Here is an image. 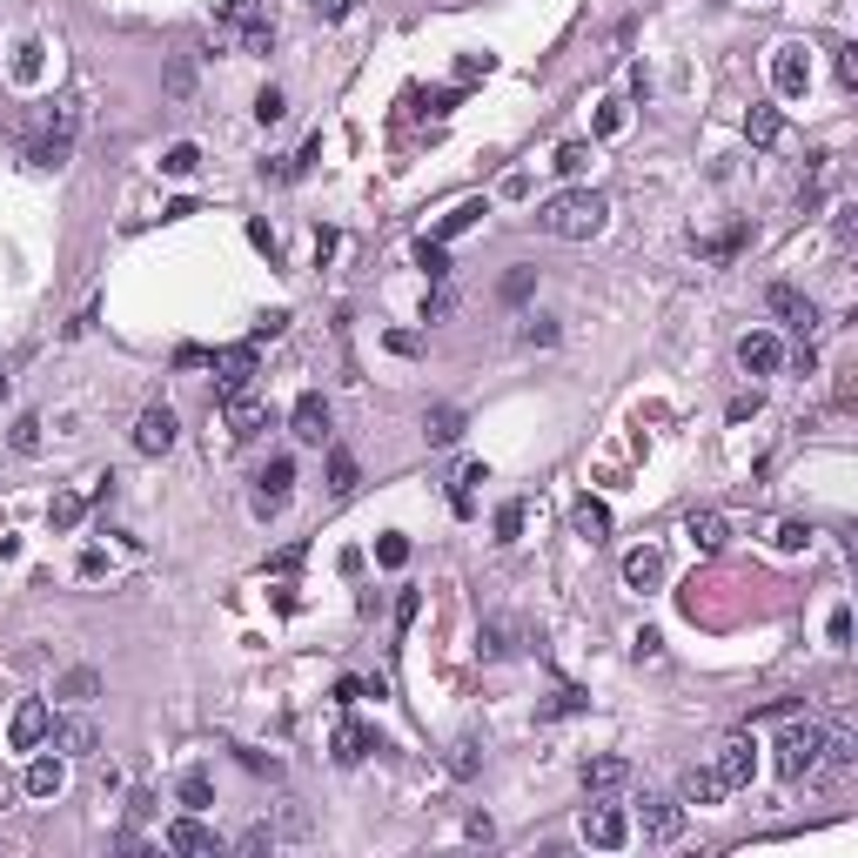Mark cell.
Returning <instances> with one entry per match:
<instances>
[{"mask_svg": "<svg viewBox=\"0 0 858 858\" xmlns=\"http://www.w3.org/2000/svg\"><path fill=\"white\" fill-rule=\"evenodd\" d=\"M604 215H610V202L597 188H570V195H550V202L537 208V228L557 235V242H590V235L604 228Z\"/></svg>", "mask_w": 858, "mask_h": 858, "instance_id": "6da1fadb", "label": "cell"}, {"mask_svg": "<svg viewBox=\"0 0 858 858\" xmlns=\"http://www.w3.org/2000/svg\"><path fill=\"white\" fill-rule=\"evenodd\" d=\"M825 751V724H785L778 731V778H812Z\"/></svg>", "mask_w": 858, "mask_h": 858, "instance_id": "7a4b0ae2", "label": "cell"}, {"mask_svg": "<svg viewBox=\"0 0 858 858\" xmlns=\"http://www.w3.org/2000/svg\"><path fill=\"white\" fill-rule=\"evenodd\" d=\"M222 27L249 47V54H269L275 47V27L262 21V0H222Z\"/></svg>", "mask_w": 858, "mask_h": 858, "instance_id": "3957f363", "label": "cell"}, {"mask_svg": "<svg viewBox=\"0 0 858 858\" xmlns=\"http://www.w3.org/2000/svg\"><path fill=\"white\" fill-rule=\"evenodd\" d=\"M724 778V791H745L751 778H758V745H751V731H731L718 745V765H711Z\"/></svg>", "mask_w": 858, "mask_h": 858, "instance_id": "277c9868", "label": "cell"}, {"mask_svg": "<svg viewBox=\"0 0 858 858\" xmlns=\"http://www.w3.org/2000/svg\"><path fill=\"white\" fill-rule=\"evenodd\" d=\"M215 389L222 396H242V389L255 383V369H262V356H255V342H235V349H215Z\"/></svg>", "mask_w": 858, "mask_h": 858, "instance_id": "5b68a950", "label": "cell"}, {"mask_svg": "<svg viewBox=\"0 0 858 858\" xmlns=\"http://www.w3.org/2000/svg\"><path fill=\"white\" fill-rule=\"evenodd\" d=\"M47 731H54V711H47L41 698H21V704H14V718H7V745H14V751H41Z\"/></svg>", "mask_w": 858, "mask_h": 858, "instance_id": "8992f818", "label": "cell"}, {"mask_svg": "<svg viewBox=\"0 0 858 858\" xmlns=\"http://www.w3.org/2000/svg\"><path fill=\"white\" fill-rule=\"evenodd\" d=\"M74 135H81V114H74V108H61V114H54V128H47V135L34 141V155H27V161H34V168H68V155H74Z\"/></svg>", "mask_w": 858, "mask_h": 858, "instance_id": "52a82bcc", "label": "cell"}, {"mask_svg": "<svg viewBox=\"0 0 858 858\" xmlns=\"http://www.w3.org/2000/svg\"><path fill=\"white\" fill-rule=\"evenodd\" d=\"M631 832H644L651 845H671V838L684 832V805H678V798H644V805H637V825H631Z\"/></svg>", "mask_w": 858, "mask_h": 858, "instance_id": "ba28073f", "label": "cell"}, {"mask_svg": "<svg viewBox=\"0 0 858 858\" xmlns=\"http://www.w3.org/2000/svg\"><path fill=\"white\" fill-rule=\"evenodd\" d=\"M135 450L141 456H168V450H175V409H168V403H148L135 416Z\"/></svg>", "mask_w": 858, "mask_h": 858, "instance_id": "9c48e42d", "label": "cell"}, {"mask_svg": "<svg viewBox=\"0 0 858 858\" xmlns=\"http://www.w3.org/2000/svg\"><path fill=\"white\" fill-rule=\"evenodd\" d=\"M765 309H771V316H785L798 336H812V322H818V302H812V295H798L791 282H771V289H765Z\"/></svg>", "mask_w": 858, "mask_h": 858, "instance_id": "30bf717a", "label": "cell"}, {"mask_svg": "<svg viewBox=\"0 0 858 858\" xmlns=\"http://www.w3.org/2000/svg\"><path fill=\"white\" fill-rule=\"evenodd\" d=\"M222 423H228L235 443H249V436H262V423H269V403L249 396V389H242V396H222Z\"/></svg>", "mask_w": 858, "mask_h": 858, "instance_id": "8fae6325", "label": "cell"}, {"mask_svg": "<svg viewBox=\"0 0 858 858\" xmlns=\"http://www.w3.org/2000/svg\"><path fill=\"white\" fill-rule=\"evenodd\" d=\"M584 838L597 852H617V845H631V818L617 812V805H590L584 812Z\"/></svg>", "mask_w": 858, "mask_h": 858, "instance_id": "7c38bea8", "label": "cell"}, {"mask_svg": "<svg viewBox=\"0 0 858 858\" xmlns=\"http://www.w3.org/2000/svg\"><path fill=\"white\" fill-rule=\"evenodd\" d=\"M738 362H745L751 376H771V369H785V342L771 336V329H751V336H738Z\"/></svg>", "mask_w": 858, "mask_h": 858, "instance_id": "4fadbf2b", "label": "cell"}, {"mask_svg": "<svg viewBox=\"0 0 858 858\" xmlns=\"http://www.w3.org/2000/svg\"><path fill=\"white\" fill-rule=\"evenodd\" d=\"M289 436H295V443H322V436H329V403H322L316 389H309V396H295V409H289Z\"/></svg>", "mask_w": 858, "mask_h": 858, "instance_id": "5bb4252c", "label": "cell"}, {"mask_svg": "<svg viewBox=\"0 0 858 858\" xmlns=\"http://www.w3.org/2000/svg\"><path fill=\"white\" fill-rule=\"evenodd\" d=\"M47 738H54V751H61V758H88V751L101 745V731H94L81 711H74V718H61L54 731H47Z\"/></svg>", "mask_w": 858, "mask_h": 858, "instance_id": "9a60e30c", "label": "cell"}, {"mask_svg": "<svg viewBox=\"0 0 858 858\" xmlns=\"http://www.w3.org/2000/svg\"><path fill=\"white\" fill-rule=\"evenodd\" d=\"M684 537H691V550L718 557V550H724V537H731V523H724L718 510H691V517H684Z\"/></svg>", "mask_w": 858, "mask_h": 858, "instance_id": "2e32d148", "label": "cell"}, {"mask_svg": "<svg viewBox=\"0 0 858 858\" xmlns=\"http://www.w3.org/2000/svg\"><path fill=\"white\" fill-rule=\"evenodd\" d=\"M161 845H168V852H215V832L202 825V812H188V818H175V825L161 832Z\"/></svg>", "mask_w": 858, "mask_h": 858, "instance_id": "e0dca14e", "label": "cell"}, {"mask_svg": "<svg viewBox=\"0 0 858 858\" xmlns=\"http://www.w3.org/2000/svg\"><path fill=\"white\" fill-rule=\"evenodd\" d=\"M624 584H631V590L664 584V550H657V543H644V550H631V557H624Z\"/></svg>", "mask_w": 858, "mask_h": 858, "instance_id": "ac0fdd59", "label": "cell"}, {"mask_svg": "<svg viewBox=\"0 0 858 858\" xmlns=\"http://www.w3.org/2000/svg\"><path fill=\"white\" fill-rule=\"evenodd\" d=\"M771 81H778V94H805V81H812V68H805V47H778Z\"/></svg>", "mask_w": 858, "mask_h": 858, "instance_id": "d6986e66", "label": "cell"}, {"mask_svg": "<svg viewBox=\"0 0 858 858\" xmlns=\"http://www.w3.org/2000/svg\"><path fill=\"white\" fill-rule=\"evenodd\" d=\"M61 785H68V765H61V758H34V765H27V778H21L27 798H54Z\"/></svg>", "mask_w": 858, "mask_h": 858, "instance_id": "ffe728a7", "label": "cell"}, {"mask_svg": "<svg viewBox=\"0 0 858 858\" xmlns=\"http://www.w3.org/2000/svg\"><path fill=\"white\" fill-rule=\"evenodd\" d=\"M631 785V758H584V791H617Z\"/></svg>", "mask_w": 858, "mask_h": 858, "instance_id": "44dd1931", "label": "cell"}, {"mask_svg": "<svg viewBox=\"0 0 858 858\" xmlns=\"http://www.w3.org/2000/svg\"><path fill=\"white\" fill-rule=\"evenodd\" d=\"M289 483H295V463H289V456H275L269 470H262V497H255V510H262V517H269L275 503L289 497Z\"/></svg>", "mask_w": 858, "mask_h": 858, "instance_id": "7402d4cb", "label": "cell"}, {"mask_svg": "<svg viewBox=\"0 0 858 858\" xmlns=\"http://www.w3.org/2000/svg\"><path fill=\"white\" fill-rule=\"evenodd\" d=\"M483 215H490V202H476V195H470V202H456V208H450V215H443V228H436V242H443V249H450L456 235H470V228H476V222H483Z\"/></svg>", "mask_w": 858, "mask_h": 858, "instance_id": "603a6c76", "label": "cell"}, {"mask_svg": "<svg viewBox=\"0 0 858 858\" xmlns=\"http://www.w3.org/2000/svg\"><path fill=\"white\" fill-rule=\"evenodd\" d=\"M88 497L94 490H61V497L47 503V523H54V530H74V523L88 517Z\"/></svg>", "mask_w": 858, "mask_h": 858, "instance_id": "cb8c5ba5", "label": "cell"}, {"mask_svg": "<svg viewBox=\"0 0 858 858\" xmlns=\"http://www.w3.org/2000/svg\"><path fill=\"white\" fill-rule=\"evenodd\" d=\"M778 135H785V114H778V108H751L745 114V141H751V148H771Z\"/></svg>", "mask_w": 858, "mask_h": 858, "instance_id": "d4e9b609", "label": "cell"}, {"mask_svg": "<svg viewBox=\"0 0 858 858\" xmlns=\"http://www.w3.org/2000/svg\"><path fill=\"white\" fill-rule=\"evenodd\" d=\"M423 436L436 443V450H450L456 436H463V409H429V416H423Z\"/></svg>", "mask_w": 858, "mask_h": 858, "instance_id": "484cf974", "label": "cell"}, {"mask_svg": "<svg viewBox=\"0 0 858 858\" xmlns=\"http://www.w3.org/2000/svg\"><path fill=\"white\" fill-rule=\"evenodd\" d=\"M570 523H577V537H590V543H597V537L610 530V510H604L597 497H577V510H570Z\"/></svg>", "mask_w": 858, "mask_h": 858, "instance_id": "4316f807", "label": "cell"}, {"mask_svg": "<svg viewBox=\"0 0 858 858\" xmlns=\"http://www.w3.org/2000/svg\"><path fill=\"white\" fill-rule=\"evenodd\" d=\"M175 798L188 805V812H208V805H215V785H208V771H181Z\"/></svg>", "mask_w": 858, "mask_h": 858, "instance_id": "83f0119b", "label": "cell"}, {"mask_svg": "<svg viewBox=\"0 0 858 858\" xmlns=\"http://www.w3.org/2000/svg\"><path fill=\"white\" fill-rule=\"evenodd\" d=\"M369 745H376V738H369L362 724H342V731H336V765H362Z\"/></svg>", "mask_w": 858, "mask_h": 858, "instance_id": "f1b7e54d", "label": "cell"}, {"mask_svg": "<svg viewBox=\"0 0 858 858\" xmlns=\"http://www.w3.org/2000/svg\"><path fill=\"white\" fill-rule=\"evenodd\" d=\"M61 698H68V704H88V698H101V671H88V664H74L68 678H61Z\"/></svg>", "mask_w": 858, "mask_h": 858, "instance_id": "f546056e", "label": "cell"}, {"mask_svg": "<svg viewBox=\"0 0 858 858\" xmlns=\"http://www.w3.org/2000/svg\"><path fill=\"white\" fill-rule=\"evenodd\" d=\"M195 168H202V148H195V141H175V148L161 155V175H175V181H188Z\"/></svg>", "mask_w": 858, "mask_h": 858, "instance_id": "4dcf8cb0", "label": "cell"}, {"mask_svg": "<svg viewBox=\"0 0 858 858\" xmlns=\"http://www.w3.org/2000/svg\"><path fill=\"white\" fill-rule=\"evenodd\" d=\"M718 798H724L718 771H691V778H684V805H718Z\"/></svg>", "mask_w": 858, "mask_h": 858, "instance_id": "1f68e13d", "label": "cell"}, {"mask_svg": "<svg viewBox=\"0 0 858 858\" xmlns=\"http://www.w3.org/2000/svg\"><path fill=\"white\" fill-rule=\"evenodd\" d=\"M416 269H423L429 282H443V275H450V255H443V242H436V235H423V242H416Z\"/></svg>", "mask_w": 858, "mask_h": 858, "instance_id": "d6a6232c", "label": "cell"}, {"mask_svg": "<svg viewBox=\"0 0 858 858\" xmlns=\"http://www.w3.org/2000/svg\"><path fill=\"white\" fill-rule=\"evenodd\" d=\"M329 490H336V497H349V490H356V456H329Z\"/></svg>", "mask_w": 858, "mask_h": 858, "instance_id": "836d02e7", "label": "cell"}, {"mask_svg": "<svg viewBox=\"0 0 858 858\" xmlns=\"http://www.w3.org/2000/svg\"><path fill=\"white\" fill-rule=\"evenodd\" d=\"M376 564H383V570H403V564H409V537H396V530H389V537L376 543Z\"/></svg>", "mask_w": 858, "mask_h": 858, "instance_id": "e575fe53", "label": "cell"}, {"mask_svg": "<svg viewBox=\"0 0 858 858\" xmlns=\"http://www.w3.org/2000/svg\"><path fill=\"white\" fill-rule=\"evenodd\" d=\"M476 765H483V758H476V738H456L450 745V771L456 778H476Z\"/></svg>", "mask_w": 858, "mask_h": 858, "instance_id": "d590c367", "label": "cell"}, {"mask_svg": "<svg viewBox=\"0 0 858 858\" xmlns=\"http://www.w3.org/2000/svg\"><path fill=\"white\" fill-rule=\"evenodd\" d=\"M14 450L41 456V416H21V423H14Z\"/></svg>", "mask_w": 858, "mask_h": 858, "instance_id": "8d00e7d4", "label": "cell"}, {"mask_svg": "<svg viewBox=\"0 0 858 858\" xmlns=\"http://www.w3.org/2000/svg\"><path fill=\"white\" fill-rule=\"evenodd\" d=\"M517 530H523V503H503L497 510V543H517Z\"/></svg>", "mask_w": 858, "mask_h": 858, "instance_id": "74e56055", "label": "cell"}, {"mask_svg": "<svg viewBox=\"0 0 858 858\" xmlns=\"http://www.w3.org/2000/svg\"><path fill=\"white\" fill-rule=\"evenodd\" d=\"M771 543L791 557V550H805V543H812V530H805V523H778V537H771Z\"/></svg>", "mask_w": 858, "mask_h": 858, "instance_id": "f35d334b", "label": "cell"}, {"mask_svg": "<svg viewBox=\"0 0 858 858\" xmlns=\"http://www.w3.org/2000/svg\"><path fill=\"white\" fill-rule=\"evenodd\" d=\"M255 121H262V128H275V121H282V94H275V88L255 94Z\"/></svg>", "mask_w": 858, "mask_h": 858, "instance_id": "ab89813d", "label": "cell"}, {"mask_svg": "<svg viewBox=\"0 0 858 858\" xmlns=\"http://www.w3.org/2000/svg\"><path fill=\"white\" fill-rule=\"evenodd\" d=\"M14 74H21V81H34V74H41V41H27L21 54H14Z\"/></svg>", "mask_w": 858, "mask_h": 858, "instance_id": "60d3db41", "label": "cell"}, {"mask_svg": "<svg viewBox=\"0 0 858 858\" xmlns=\"http://www.w3.org/2000/svg\"><path fill=\"white\" fill-rule=\"evenodd\" d=\"M584 161H590V148H584V141H564V148H557V168H564V175H577Z\"/></svg>", "mask_w": 858, "mask_h": 858, "instance_id": "b9f144b4", "label": "cell"}, {"mask_svg": "<svg viewBox=\"0 0 858 858\" xmlns=\"http://www.w3.org/2000/svg\"><path fill=\"white\" fill-rule=\"evenodd\" d=\"M490 68H497L490 54H463V61H456V81H476V74H490Z\"/></svg>", "mask_w": 858, "mask_h": 858, "instance_id": "7bdbcfd3", "label": "cell"}, {"mask_svg": "<svg viewBox=\"0 0 858 858\" xmlns=\"http://www.w3.org/2000/svg\"><path fill=\"white\" fill-rule=\"evenodd\" d=\"M832 644H838V651L852 644V610H832Z\"/></svg>", "mask_w": 858, "mask_h": 858, "instance_id": "ee69618b", "label": "cell"}, {"mask_svg": "<svg viewBox=\"0 0 858 858\" xmlns=\"http://www.w3.org/2000/svg\"><path fill=\"white\" fill-rule=\"evenodd\" d=\"M269 845H275V832H269V825H255V832H242V852H269Z\"/></svg>", "mask_w": 858, "mask_h": 858, "instance_id": "f6af8a7d", "label": "cell"}, {"mask_svg": "<svg viewBox=\"0 0 858 858\" xmlns=\"http://www.w3.org/2000/svg\"><path fill=\"white\" fill-rule=\"evenodd\" d=\"M450 108H456V88H436V94L423 101V114H450Z\"/></svg>", "mask_w": 858, "mask_h": 858, "instance_id": "bcb514c9", "label": "cell"}, {"mask_svg": "<svg viewBox=\"0 0 858 858\" xmlns=\"http://www.w3.org/2000/svg\"><path fill=\"white\" fill-rule=\"evenodd\" d=\"M416 610H423V597H416V590H403V597H396V624H409Z\"/></svg>", "mask_w": 858, "mask_h": 858, "instance_id": "7dc6e473", "label": "cell"}, {"mask_svg": "<svg viewBox=\"0 0 858 858\" xmlns=\"http://www.w3.org/2000/svg\"><path fill=\"white\" fill-rule=\"evenodd\" d=\"M523 342H557V329H550V322L537 316V322H523Z\"/></svg>", "mask_w": 858, "mask_h": 858, "instance_id": "c3c4849f", "label": "cell"}, {"mask_svg": "<svg viewBox=\"0 0 858 858\" xmlns=\"http://www.w3.org/2000/svg\"><path fill=\"white\" fill-rule=\"evenodd\" d=\"M249 242H255V249H269V255H275V228H269V222H249Z\"/></svg>", "mask_w": 858, "mask_h": 858, "instance_id": "681fc988", "label": "cell"}, {"mask_svg": "<svg viewBox=\"0 0 858 858\" xmlns=\"http://www.w3.org/2000/svg\"><path fill=\"white\" fill-rule=\"evenodd\" d=\"M309 7H316L322 21H342V14H349V0H309Z\"/></svg>", "mask_w": 858, "mask_h": 858, "instance_id": "f907efd6", "label": "cell"}, {"mask_svg": "<svg viewBox=\"0 0 858 858\" xmlns=\"http://www.w3.org/2000/svg\"><path fill=\"white\" fill-rule=\"evenodd\" d=\"M0 403H7V376H0Z\"/></svg>", "mask_w": 858, "mask_h": 858, "instance_id": "816d5d0a", "label": "cell"}]
</instances>
